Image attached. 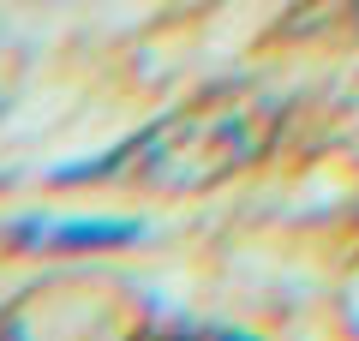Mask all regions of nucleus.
<instances>
[{"label":"nucleus","instance_id":"nucleus-1","mask_svg":"<svg viewBox=\"0 0 359 341\" xmlns=\"http://www.w3.org/2000/svg\"><path fill=\"white\" fill-rule=\"evenodd\" d=\"M25 246H48V252H72V246H132L144 240V227L132 222H42V227H18Z\"/></svg>","mask_w":359,"mask_h":341}]
</instances>
